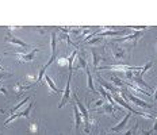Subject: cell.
<instances>
[{"instance_id":"603a6c76","label":"cell","mask_w":157,"mask_h":135,"mask_svg":"<svg viewBox=\"0 0 157 135\" xmlns=\"http://www.w3.org/2000/svg\"><path fill=\"white\" fill-rule=\"evenodd\" d=\"M29 130H30L31 134H38L39 133V123L38 122H31L29 124Z\"/></svg>"},{"instance_id":"83f0119b","label":"cell","mask_w":157,"mask_h":135,"mask_svg":"<svg viewBox=\"0 0 157 135\" xmlns=\"http://www.w3.org/2000/svg\"><path fill=\"white\" fill-rule=\"evenodd\" d=\"M16 118H19V114L18 112L14 114V115H10V118H8V119H6V122H4V127H8V124L11 123L12 120H15Z\"/></svg>"},{"instance_id":"52a82bcc","label":"cell","mask_w":157,"mask_h":135,"mask_svg":"<svg viewBox=\"0 0 157 135\" xmlns=\"http://www.w3.org/2000/svg\"><path fill=\"white\" fill-rule=\"evenodd\" d=\"M98 83H99L100 87H103L106 91H110V92H113V95H119V92L121 89L119 88H115L113 84H110V83H107L106 80L102 77L100 74H98Z\"/></svg>"},{"instance_id":"4316f807","label":"cell","mask_w":157,"mask_h":135,"mask_svg":"<svg viewBox=\"0 0 157 135\" xmlns=\"http://www.w3.org/2000/svg\"><path fill=\"white\" fill-rule=\"evenodd\" d=\"M103 104H104V100L100 97V99H98V100L92 101V108L94 110H99V107H103Z\"/></svg>"},{"instance_id":"d4e9b609","label":"cell","mask_w":157,"mask_h":135,"mask_svg":"<svg viewBox=\"0 0 157 135\" xmlns=\"http://www.w3.org/2000/svg\"><path fill=\"white\" fill-rule=\"evenodd\" d=\"M60 39H63V41H65V42H67V43L69 45V46H73V47H76V45H75L73 42L71 41V38H69V34H65V32H63V34L60 35Z\"/></svg>"},{"instance_id":"d590c367","label":"cell","mask_w":157,"mask_h":135,"mask_svg":"<svg viewBox=\"0 0 157 135\" xmlns=\"http://www.w3.org/2000/svg\"><path fill=\"white\" fill-rule=\"evenodd\" d=\"M156 55H157V39H156Z\"/></svg>"},{"instance_id":"7a4b0ae2","label":"cell","mask_w":157,"mask_h":135,"mask_svg":"<svg viewBox=\"0 0 157 135\" xmlns=\"http://www.w3.org/2000/svg\"><path fill=\"white\" fill-rule=\"evenodd\" d=\"M111 53H113V60L117 61V64H122L121 61H123L127 57V50L118 46L117 43L111 45Z\"/></svg>"},{"instance_id":"44dd1931","label":"cell","mask_w":157,"mask_h":135,"mask_svg":"<svg viewBox=\"0 0 157 135\" xmlns=\"http://www.w3.org/2000/svg\"><path fill=\"white\" fill-rule=\"evenodd\" d=\"M33 105H34V101H31L30 104L26 107V110H23L22 112H18L19 114V116H23V118H30V112H31V110H33Z\"/></svg>"},{"instance_id":"9a60e30c","label":"cell","mask_w":157,"mask_h":135,"mask_svg":"<svg viewBox=\"0 0 157 135\" xmlns=\"http://www.w3.org/2000/svg\"><path fill=\"white\" fill-rule=\"evenodd\" d=\"M88 68V64H87V60L81 55H77L76 60H75V69H86Z\"/></svg>"},{"instance_id":"f1b7e54d","label":"cell","mask_w":157,"mask_h":135,"mask_svg":"<svg viewBox=\"0 0 157 135\" xmlns=\"http://www.w3.org/2000/svg\"><path fill=\"white\" fill-rule=\"evenodd\" d=\"M126 28H132V30H146L148 27H145V26H129Z\"/></svg>"},{"instance_id":"ba28073f","label":"cell","mask_w":157,"mask_h":135,"mask_svg":"<svg viewBox=\"0 0 157 135\" xmlns=\"http://www.w3.org/2000/svg\"><path fill=\"white\" fill-rule=\"evenodd\" d=\"M126 95H127V99H129L133 104L138 105V107H141V108H153V107H155V105L146 103V101H144V100H141V99H138L137 96H134L132 92H129V93H126Z\"/></svg>"},{"instance_id":"8992f818","label":"cell","mask_w":157,"mask_h":135,"mask_svg":"<svg viewBox=\"0 0 157 135\" xmlns=\"http://www.w3.org/2000/svg\"><path fill=\"white\" fill-rule=\"evenodd\" d=\"M142 37V31H134L132 32V34H129V35H126V37H122V38H115V39H113L114 42H126V41H133V46H136L137 45V42H138V39Z\"/></svg>"},{"instance_id":"5b68a950","label":"cell","mask_w":157,"mask_h":135,"mask_svg":"<svg viewBox=\"0 0 157 135\" xmlns=\"http://www.w3.org/2000/svg\"><path fill=\"white\" fill-rule=\"evenodd\" d=\"M71 80H72V73H69V76H68V81H67V85H65V91L63 92V99H61L60 104H58V108H64V105L69 101V97H71Z\"/></svg>"},{"instance_id":"277c9868","label":"cell","mask_w":157,"mask_h":135,"mask_svg":"<svg viewBox=\"0 0 157 135\" xmlns=\"http://www.w3.org/2000/svg\"><path fill=\"white\" fill-rule=\"evenodd\" d=\"M6 42L21 46V47L23 49V50H33V49H35V46L26 43L25 41H22V39H19V38H16V37H12V35H7V37H6Z\"/></svg>"},{"instance_id":"9c48e42d","label":"cell","mask_w":157,"mask_h":135,"mask_svg":"<svg viewBox=\"0 0 157 135\" xmlns=\"http://www.w3.org/2000/svg\"><path fill=\"white\" fill-rule=\"evenodd\" d=\"M73 116H75V127H73V130H75V135H76L78 133V127H80L81 122H83V116H81V114H80V111H78L76 104L73 105Z\"/></svg>"},{"instance_id":"1f68e13d","label":"cell","mask_w":157,"mask_h":135,"mask_svg":"<svg viewBox=\"0 0 157 135\" xmlns=\"http://www.w3.org/2000/svg\"><path fill=\"white\" fill-rule=\"evenodd\" d=\"M153 131H157V122H155V126H153Z\"/></svg>"},{"instance_id":"d6a6232c","label":"cell","mask_w":157,"mask_h":135,"mask_svg":"<svg viewBox=\"0 0 157 135\" xmlns=\"http://www.w3.org/2000/svg\"><path fill=\"white\" fill-rule=\"evenodd\" d=\"M153 97H155V100H157V88H156V91H155V95H153Z\"/></svg>"},{"instance_id":"ac0fdd59","label":"cell","mask_w":157,"mask_h":135,"mask_svg":"<svg viewBox=\"0 0 157 135\" xmlns=\"http://www.w3.org/2000/svg\"><path fill=\"white\" fill-rule=\"evenodd\" d=\"M77 57V50H73L68 55V68H69V73H73V64Z\"/></svg>"},{"instance_id":"30bf717a","label":"cell","mask_w":157,"mask_h":135,"mask_svg":"<svg viewBox=\"0 0 157 135\" xmlns=\"http://www.w3.org/2000/svg\"><path fill=\"white\" fill-rule=\"evenodd\" d=\"M129 120H130V112H127L125 116H123V119L119 122V123L117 124V126H114V127H111V133H119V131H122L123 128L126 127V124L129 123Z\"/></svg>"},{"instance_id":"cb8c5ba5","label":"cell","mask_w":157,"mask_h":135,"mask_svg":"<svg viewBox=\"0 0 157 135\" xmlns=\"http://www.w3.org/2000/svg\"><path fill=\"white\" fill-rule=\"evenodd\" d=\"M152 68H153V62H152V61H148V62H146V65H145V66H144V68L141 69V72H140V74H141L142 77H144V74H146V73H148V70H149V69H152Z\"/></svg>"},{"instance_id":"4dcf8cb0","label":"cell","mask_w":157,"mask_h":135,"mask_svg":"<svg viewBox=\"0 0 157 135\" xmlns=\"http://www.w3.org/2000/svg\"><path fill=\"white\" fill-rule=\"evenodd\" d=\"M153 134V128L152 130H145V131H141V135H152Z\"/></svg>"},{"instance_id":"ffe728a7","label":"cell","mask_w":157,"mask_h":135,"mask_svg":"<svg viewBox=\"0 0 157 135\" xmlns=\"http://www.w3.org/2000/svg\"><path fill=\"white\" fill-rule=\"evenodd\" d=\"M50 46H52V55H56V47H57V32H52Z\"/></svg>"},{"instance_id":"4fadbf2b","label":"cell","mask_w":157,"mask_h":135,"mask_svg":"<svg viewBox=\"0 0 157 135\" xmlns=\"http://www.w3.org/2000/svg\"><path fill=\"white\" fill-rule=\"evenodd\" d=\"M127 30H114V31H103V32H99V37L100 38H104V37H118V35H123L126 34Z\"/></svg>"},{"instance_id":"5bb4252c","label":"cell","mask_w":157,"mask_h":135,"mask_svg":"<svg viewBox=\"0 0 157 135\" xmlns=\"http://www.w3.org/2000/svg\"><path fill=\"white\" fill-rule=\"evenodd\" d=\"M86 73H87V85H88V89L92 92L94 95H98V91L95 89V87H94V78H92V73L90 72V68L86 69Z\"/></svg>"},{"instance_id":"f546056e","label":"cell","mask_w":157,"mask_h":135,"mask_svg":"<svg viewBox=\"0 0 157 135\" xmlns=\"http://www.w3.org/2000/svg\"><path fill=\"white\" fill-rule=\"evenodd\" d=\"M125 76H126L127 80L132 81V78H133V72H132V70H127V72H125Z\"/></svg>"},{"instance_id":"484cf974","label":"cell","mask_w":157,"mask_h":135,"mask_svg":"<svg viewBox=\"0 0 157 135\" xmlns=\"http://www.w3.org/2000/svg\"><path fill=\"white\" fill-rule=\"evenodd\" d=\"M58 66H67L68 65V57H57L56 58Z\"/></svg>"},{"instance_id":"d6986e66","label":"cell","mask_w":157,"mask_h":135,"mask_svg":"<svg viewBox=\"0 0 157 135\" xmlns=\"http://www.w3.org/2000/svg\"><path fill=\"white\" fill-rule=\"evenodd\" d=\"M103 114H109L111 115V118H115V112H114V107L111 105L110 103H104L103 104V110H102Z\"/></svg>"},{"instance_id":"e575fe53","label":"cell","mask_w":157,"mask_h":135,"mask_svg":"<svg viewBox=\"0 0 157 135\" xmlns=\"http://www.w3.org/2000/svg\"><path fill=\"white\" fill-rule=\"evenodd\" d=\"M99 135H110V134H106V133H100Z\"/></svg>"},{"instance_id":"3957f363","label":"cell","mask_w":157,"mask_h":135,"mask_svg":"<svg viewBox=\"0 0 157 135\" xmlns=\"http://www.w3.org/2000/svg\"><path fill=\"white\" fill-rule=\"evenodd\" d=\"M37 51H39L38 47L33 49L29 53H14V55L16 58H18L19 62H33L35 58V54H37Z\"/></svg>"},{"instance_id":"2e32d148","label":"cell","mask_w":157,"mask_h":135,"mask_svg":"<svg viewBox=\"0 0 157 135\" xmlns=\"http://www.w3.org/2000/svg\"><path fill=\"white\" fill-rule=\"evenodd\" d=\"M110 81H111V84H113L115 88H123V87H125V81L121 80V78L118 77L117 74H114V73L110 74Z\"/></svg>"},{"instance_id":"7402d4cb","label":"cell","mask_w":157,"mask_h":135,"mask_svg":"<svg viewBox=\"0 0 157 135\" xmlns=\"http://www.w3.org/2000/svg\"><path fill=\"white\" fill-rule=\"evenodd\" d=\"M29 100H30V96H29V97H25V99H23V100H22V101H21V103H19V104H16V105H15V107H14V108H11V110H10V114H11V115H14V114H16V111H18V110H19V108H21V107H22V105H25V104H26V103H27V101H29Z\"/></svg>"},{"instance_id":"8fae6325","label":"cell","mask_w":157,"mask_h":135,"mask_svg":"<svg viewBox=\"0 0 157 135\" xmlns=\"http://www.w3.org/2000/svg\"><path fill=\"white\" fill-rule=\"evenodd\" d=\"M33 85H34V84H30V83H27V84L16 83V84H14V92H15V95H16V96H21V95L25 91L30 89Z\"/></svg>"},{"instance_id":"6da1fadb","label":"cell","mask_w":157,"mask_h":135,"mask_svg":"<svg viewBox=\"0 0 157 135\" xmlns=\"http://www.w3.org/2000/svg\"><path fill=\"white\" fill-rule=\"evenodd\" d=\"M73 97H75L76 105H77L78 111H80L81 116H83V120H84V133H86V134H90V133H91V127H92L94 124L96 123V122L91 119V116H90V114H88V110L86 108V105L81 104V101L78 100V97L76 96V95H73Z\"/></svg>"},{"instance_id":"7c38bea8","label":"cell","mask_w":157,"mask_h":135,"mask_svg":"<svg viewBox=\"0 0 157 135\" xmlns=\"http://www.w3.org/2000/svg\"><path fill=\"white\" fill-rule=\"evenodd\" d=\"M91 54H92V65L95 69H99V64L102 61V54L96 50V49H92L91 50Z\"/></svg>"},{"instance_id":"e0dca14e","label":"cell","mask_w":157,"mask_h":135,"mask_svg":"<svg viewBox=\"0 0 157 135\" xmlns=\"http://www.w3.org/2000/svg\"><path fill=\"white\" fill-rule=\"evenodd\" d=\"M44 78H45V81H46L48 87L50 88V91H52V92H54V93H61V89H60V88L57 87V85L54 84V81L52 80V78L49 77L48 74H45V77H44Z\"/></svg>"},{"instance_id":"836d02e7","label":"cell","mask_w":157,"mask_h":135,"mask_svg":"<svg viewBox=\"0 0 157 135\" xmlns=\"http://www.w3.org/2000/svg\"><path fill=\"white\" fill-rule=\"evenodd\" d=\"M4 70H6V69H4V68H3V66H2V65H0V72H4Z\"/></svg>"}]
</instances>
